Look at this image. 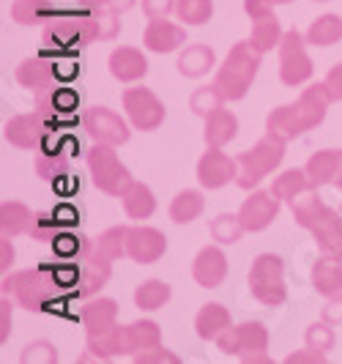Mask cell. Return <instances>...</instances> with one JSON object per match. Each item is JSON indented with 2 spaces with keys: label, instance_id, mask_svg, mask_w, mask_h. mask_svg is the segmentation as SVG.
<instances>
[{
  "label": "cell",
  "instance_id": "obj_1",
  "mask_svg": "<svg viewBox=\"0 0 342 364\" xmlns=\"http://www.w3.org/2000/svg\"><path fill=\"white\" fill-rule=\"evenodd\" d=\"M3 296H11L19 307L31 312L47 310L53 301L60 299L63 285L58 282L53 266H38V269H25V272L3 274Z\"/></svg>",
  "mask_w": 342,
  "mask_h": 364
},
{
  "label": "cell",
  "instance_id": "obj_2",
  "mask_svg": "<svg viewBox=\"0 0 342 364\" xmlns=\"http://www.w3.org/2000/svg\"><path fill=\"white\" fill-rule=\"evenodd\" d=\"M263 63V53H257L252 47V41H235L230 47V53L225 55L222 66H216L214 82L219 85V91L225 93L228 102H241L250 88H252L255 77L260 72Z\"/></svg>",
  "mask_w": 342,
  "mask_h": 364
},
{
  "label": "cell",
  "instance_id": "obj_3",
  "mask_svg": "<svg viewBox=\"0 0 342 364\" xmlns=\"http://www.w3.org/2000/svg\"><path fill=\"white\" fill-rule=\"evenodd\" d=\"M285 148H288L285 140H279L274 134H263L252 148L241 151L238 154V178H235V186L244 189V192L257 189L260 181L282 164Z\"/></svg>",
  "mask_w": 342,
  "mask_h": 364
},
{
  "label": "cell",
  "instance_id": "obj_4",
  "mask_svg": "<svg viewBox=\"0 0 342 364\" xmlns=\"http://www.w3.org/2000/svg\"><path fill=\"white\" fill-rule=\"evenodd\" d=\"M225 356H235L244 364H269V328L260 321H244L230 326L214 340Z\"/></svg>",
  "mask_w": 342,
  "mask_h": 364
},
{
  "label": "cell",
  "instance_id": "obj_5",
  "mask_svg": "<svg viewBox=\"0 0 342 364\" xmlns=\"http://www.w3.org/2000/svg\"><path fill=\"white\" fill-rule=\"evenodd\" d=\"M85 162H88L90 178H93V186L99 192H105L109 198H121L129 186L134 183L129 167L121 162L115 146H107V143H93L85 154Z\"/></svg>",
  "mask_w": 342,
  "mask_h": 364
},
{
  "label": "cell",
  "instance_id": "obj_6",
  "mask_svg": "<svg viewBox=\"0 0 342 364\" xmlns=\"http://www.w3.org/2000/svg\"><path fill=\"white\" fill-rule=\"evenodd\" d=\"M250 291L263 304V307H282L288 299V285H285V263L274 252H263L252 260L250 269Z\"/></svg>",
  "mask_w": 342,
  "mask_h": 364
},
{
  "label": "cell",
  "instance_id": "obj_7",
  "mask_svg": "<svg viewBox=\"0 0 342 364\" xmlns=\"http://www.w3.org/2000/svg\"><path fill=\"white\" fill-rule=\"evenodd\" d=\"M44 44L53 53H74L93 44L85 14H53L44 22Z\"/></svg>",
  "mask_w": 342,
  "mask_h": 364
},
{
  "label": "cell",
  "instance_id": "obj_8",
  "mask_svg": "<svg viewBox=\"0 0 342 364\" xmlns=\"http://www.w3.org/2000/svg\"><path fill=\"white\" fill-rule=\"evenodd\" d=\"M124 112H127L129 124L137 132H156L167 118L164 102L145 85L124 91Z\"/></svg>",
  "mask_w": 342,
  "mask_h": 364
},
{
  "label": "cell",
  "instance_id": "obj_9",
  "mask_svg": "<svg viewBox=\"0 0 342 364\" xmlns=\"http://www.w3.org/2000/svg\"><path fill=\"white\" fill-rule=\"evenodd\" d=\"M82 127L90 134L93 143H107V146H124L132 137V124L129 118L118 115L112 107H105V105H93V107L85 109L82 115Z\"/></svg>",
  "mask_w": 342,
  "mask_h": 364
},
{
  "label": "cell",
  "instance_id": "obj_10",
  "mask_svg": "<svg viewBox=\"0 0 342 364\" xmlns=\"http://www.w3.org/2000/svg\"><path fill=\"white\" fill-rule=\"evenodd\" d=\"M50 121L41 115V112H19L11 115L6 124H3V137L6 143L22 151H38L50 140Z\"/></svg>",
  "mask_w": 342,
  "mask_h": 364
},
{
  "label": "cell",
  "instance_id": "obj_11",
  "mask_svg": "<svg viewBox=\"0 0 342 364\" xmlns=\"http://www.w3.org/2000/svg\"><path fill=\"white\" fill-rule=\"evenodd\" d=\"M195 176L203 189H222L228 183H235L238 178V159L228 156L225 148L205 146V154L200 156L195 167Z\"/></svg>",
  "mask_w": 342,
  "mask_h": 364
},
{
  "label": "cell",
  "instance_id": "obj_12",
  "mask_svg": "<svg viewBox=\"0 0 342 364\" xmlns=\"http://www.w3.org/2000/svg\"><path fill=\"white\" fill-rule=\"evenodd\" d=\"M279 208H282V200L271 189L269 192L266 189H252L238 208V219H241L247 233H260L279 217Z\"/></svg>",
  "mask_w": 342,
  "mask_h": 364
},
{
  "label": "cell",
  "instance_id": "obj_13",
  "mask_svg": "<svg viewBox=\"0 0 342 364\" xmlns=\"http://www.w3.org/2000/svg\"><path fill=\"white\" fill-rule=\"evenodd\" d=\"M167 252V236L156 228L148 225H132L127 238V255L140 263V266H151L156 260H162Z\"/></svg>",
  "mask_w": 342,
  "mask_h": 364
},
{
  "label": "cell",
  "instance_id": "obj_14",
  "mask_svg": "<svg viewBox=\"0 0 342 364\" xmlns=\"http://www.w3.org/2000/svg\"><path fill=\"white\" fill-rule=\"evenodd\" d=\"M112 263H115V260L105 257L96 247H93V244H90L88 252L80 257V282H77V296H82V299H93L96 293L102 291V288L109 282V277H112Z\"/></svg>",
  "mask_w": 342,
  "mask_h": 364
},
{
  "label": "cell",
  "instance_id": "obj_15",
  "mask_svg": "<svg viewBox=\"0 0 342 364\" xmlns=\"http://www.w3.org/2000/svg\"><path fill=\"white\" fill-rule=\"evenodd\" d=\"M192 277L205 291H214L228 279V255H225L222 244H208L200 250L192 260Z\"/></svg>",
  "mask_w": 342,
  "mask_h": 364
},
{
  "label": "cell",
  "instance_id": "obj_16",
  "mask_svg": "<svg viewBox=\"0 0 342 364\" xmlns=\"http://www.w3.org/2000/svg\"><path fill=\"white\" fill-rule=\"evenodd\" d=\"M143 47L148 53L167 55L186 47V25H176L167 17L148 19L143 31Z\"/></svg>",
  "mask_w": 342,
  "mask_h": 364
},
{
  "label": "cell",
  "instance_id": "obj_17",
  "mask_svg": "<svg viewBox=\"0 0 342 364\" xmlns=\"http://www.w3.org/2000/svg\"><path fill=\"white\" fill-rule=\"evenodd\" d=\"M96 359V362H112L118 356H132V348H129V334L127 326L115 323L102 334H93L88 337V353L82 359Z\"/></svg>",
  "mask_w": 342,
  "mask_h": 364
},
{
  "label": "cell",
  "instance_id": "obj_18",
  "mask_svg": "<svg viewBox=\"0 0 342 364\" xmlns=\"http://www.w3.org/2000/svg\"><path fill=\"white\" fill-rule=\"evenodd\" d=\"M107 69L118 82L134 85L148 74V58L137 47H115L107 58Z\"/></svg>",
  "mask_w": 342,
  "mask_h": 364
},
{
  "label": "cell",
  "instance_id": "obj_19",
  "mask_svg": "<svg viewBox=\"0 0 342 364\" xmlns=\"http://www.w3.org/2000/svg\"><path fill=\"white\" fill-rule=\"evenodd\" d=\"M17 82L31 93L58 82V60L47 55H31L17 66Z\"/></svg>",
  "mask_w": 342,
  "mask_h": 364
},
{
  "label": "cell",
  "instance_id": "obj_20",
  "mask_svg": "<svg viewBox=\"0 0 342 364\" xmlns=\"http://www.w3.org/2000/svg\"><path fill=\"white\" fill-rule=\"evenodd\" d=\"M328 105H334V102H331V96H328L324 82H309L304 91L299 93L296 109H299V115H301V121H304L306 132L324 124L326 112H328Z\"/></svg>",
  "mask_w": 342,
  "mask_h": 364
},
{
  "label": "cell",
  "instance_id": "obj_21",
  "mask_svg": "<svg viewBox=\"0 0 342 364\" xmlns=\"http://www.w3.org/2000/svg\"><path fill=\"white\" fill-rule=\"evenodd\" d=\"M342 170V148H324L318 154H312L304 164V173L312 189H321L328 183H337V176Z\"/></svg>",
  "mask_w": 342,
  "mask_h": 364
},
{
  "label": "cell",
  "instance_id": "obj_22",
  "mask_svg": "<svg viewBox=\"0 0 342 364\" xmlns=\"http://www.w3.org/2000/svg\"><path fill=\"white\" fill-rule=\"evenodd\" d=\"M315 238V247L321 255L342 257V211L337 208H326L321 222L309 230Z\"/></svg>",
  "mask_w": 342,
  "mask_h": 364
},
{
  "label": "cell",
  "instance_id": "obj_23",
  "mask_svg": "<svg viewBox=\"0 0 342 364\" xmlns=\"http://www.w3.org/2000/svg\"><path fill=\"white\" fill-rule=\"evenodd\" d=\"M80 323H82L88 337L102 334V331H107L109 326H115V323H118V304H115V299L99 296V299L85 301V307L80 312Z\"/></svg>",
  "mask_w": 342,
  "mask_h": 364
},
{
  "label": "cell",
  "instance_id": "obj_24",
  "mask_svg": "<svg viewBox=\"0 0 342 364\" xmlns=\"http://www.w3.org/2000/svg\"><path fill=\"white\" fill-rule=\"evenodd\" d=\"M238 137V118L230 109H216L203 118V140L208 148H225Z\"/></svg>",
  "mask_w": 342,
  "mask_h": 364
},
{
  "label": "cell",
  "instance_id": "obj_25",
  "mask_svg": "<svg viewBox=\"0 0 342 364\" xmlns=\"http://www.w3.org/2000/svg\"><path fill=\"white\" fill-rule=\"evenodd\" d=\"M178 74L186 80H200L216 69V53L208 44H186L178 53Z\"/></svg>",
  "mask_w": 342,
  "mask_h": 364
},
{
  "label": "cell",
  "instance_id": "obj_26",
  "mask_svg": "<svg viewBox=\"0 0 342 364\" xmlns=\"http://www.w3.org/2000/svg\"><path fill=\"white\" fill-rule=\"evenodd\" d=\"M309 282H312V291L321 293L324 299L342 293V257H318L309 272Z\"/></svg>",
  "mask_w": 342,
  "mask_h": 364
},
{
  "label": "cell",
  "instance_id": "obj_27",
  "mask_svg": "<svg viewBox=\"0 0 342 364\" xmlns=\"http://www.w3.org/2000/svg\"><path fill=\"white\" fill-rule=\"evenodd\" d=\"M304 132V121H301L296 105H279V107L271 109L269 118H266V134H274V137H279L285 143L301 137Z\"/></svg>",
  "mask_w": 342,
  "mask_h": 364
},
{
  "label": "cell",
  "instance_id": "obj_28",
  "mask_svg": "<svg viewBox=\"0 0 342 364\" xmlns=\"http://www.w3.org/2000/svg\"><path fill=\"white\" fill-rule=\"evenodd\" d=\"M33 96H36L38 112H41L47 121H53L55 115H60V112H72V109L80 105V96H77L72 88H63V85H58V82L41 88V91H36Z\"/></svg>",
  "mask_w": 342,
  "mask_h": 364
},
{
  "label": "cell",
  "instance_id": "obj_29",
  "mask_svg": "<svg viewBox=\"0 0 342 364\" xmlns=\"http://www.w3.org/2000/svg\"><path fill=\"white\" fill-rule=\"evenodd\" d=\"M230 326H233L230 310L225 304H219V301L203 304L198 315H195V331H198L200 340H216L222 331H228Z\"/></svg>",
  "mask_w": 342,
  "mask_h": 364
},
{
  "label": "cell",
  "instance_id": "obj_30",
  "mask_svg": "<svg viewBox=\"0 0 342 364\" xmlns=\"http://www.w3.org/2000/svg\"><path fill=\"white\" fill-rule=\"evenodd\" d=\"M121 205H124V211H127L129 219H151L154 217V211H156V195H154V189L143 181H134L129 186L127 192L121 195Z\"/></svg>",
  "mask_w": 342,
  "mask_h": 364
},
{
  "label": "cell",
  "instance_id": "obj_31",
  "mask_svg": "<svg viewBox=\"0 0 342 364\" xmlns=\"http://www.w3.org/2000/svg\"><path fill=\"white\" fill-rule=\"evenodd\" d=\"M312 74H315V63L306 55V50H299V53H290L279 58V80H282V85H288V88L306 85L312 80Z\"/></svg>",
  "mask_w": 342,
  "mask_h": 364
},
{
  "label": "cell",
  "instance_id": "obj_32",
  "mask_svg": "<svg viewBox=\"0 0 342 364\" xmlns=\"http://www.w3.org/2000/svg\"><path fill=\"white\" fill-rule=\"evenodd\" d=\"M288 205H290L293 219H296V225L304 228V230H312V228L321 222V217L326 214V208H328L324 203V198L318 195V189H306L296 200H290Z\"/></svg>",
  "mask_w": 342,
  "mask_h": 364
},
{
  "label": "cell",
  "instance_id": "obj_33",
  "mask_svg": "<svg viewBox=\"0 0 342 364\" xmlns=\"http://www.w3.org/2000/svg\"><path fill=\"white\" fill-rule=\"evenodd\" d=\"M205 211V195L203 189H181L170 200V219L173 225H192Z\"/></svg>",
  "mask_w": 342,
  "mask_h": 364
},
{
  "label": "cell",
  "instance_id": "obj_34",
  "mask_svg": "<svg viewBox=\"0 0 342 364\" xmlns=\"http://www.w3.org/2000/svg\"><path fill=\"white\" fill-rule=\"evenodd\" d=\"M85 22H88L90 41H112L121 33V11L115 6L85 11Z\"/></svg>",
  "mask_w": 342,
  "mask_h": 364
},
{
  "label": "cell",
  "instance_id": "obj_35",
  "mask_svg": "<svg viewBox=\"0 0 342 364\" xmlns=\"http://www.w3.org/2000/svg\"><path fill=\"white\" fill-rule=\"evenodd\" d=\"M33 211L19 200H6L0 205V233L6 238H17L22 233H28L31 228Z\"/></svg>",
  "mask_w": 342,
  "mask_h": 364
},
{
  "label": "cell",
  "instance_id": "obj_36",
  "mask_svg": "<svg viewBox=\"0 0 342 364\" xmlns=\"http://www.w3.org/2000/svg\"><path fill=\"white\" fill-rule=\"evenodd\" d=\"M173 299V288L164 279H145L134 291V307L143 312H156Z\"/></svg>",
  "mask_w": 342,
  "mask_h": 364
},
{
  "label": "cell",
  "instance_id": "obj_37",
  "mask_svg": "<svg viewBox=\"0 0 342 364\" xmlns=\"http://www.w3.org/2000/svg\"><path fill=\"white\" fill-rule=\"evenodd\" d=\"M282 33H285V31H282V25H279L277 14H266V17H260V19H252L250 41H252V47L257 50V53L266 55L279 47Z\"/></svg>",
  "mask_w": 342,
  "mask_h": 364
},
{
  "label": "cell",
  "instance_id": "obj_38",
  "mask_svg": "<svg viewBox=\"0 0 342 364\" xmlns=\"http://www.w3.org/2000/svg\"><path fill=\"white\" fill-rule=\"evenodd\" d=\"M309 47H334L342 41V17L340 14H321L312 19L309 31H306Z\"/></svg>",
  "mask_w": 342,
  "mask_h": 364
},
{
  "label": "cell",
  "instance_id": "obj_39",
  "mask_svg": "<svg viewBox=\"0 0 342 364\" xmlns=\"http://www.w3.org/2000/svg\"><path fill=\"white\" fill-rule=\"evenodd\" d=\"M9 14H11V22H17L22 28H33V25H44L53 17V3L50 0H14Z\"/></svg>",
  "mask_w": 342,
  "mask_h": 364
},
{
  "label": "cell",
  "instance_id": "obj_40",
  "mask_svg": "<svg viewBox=\"0 0 342 364\" xmlns=\"http://www.w3.org/2000/svg\"><path fill=\"white\" fill-rule=\"evenodd\" d=\"M66 170H69V154H66V148L63 146L50 148L47 143L38 148L36 173L44 181H55V178L66 176Z\"/></svg>",
  "mask_w": 342,
  "mask_h": 364
},
{
  "label": "cell",
  "instance_id": "obj_41",
  "mask_svg": "<svg viewBox=\"0 0 342 364\" xmlns=\"http://www.w3.org/2000/svg\"><path fill=\"white\" fill-rule=\"evenodd\" d=\"M306 189H312V183H309V178H306L304 167H301V170H299V167L282 170V173L274 178V183H271V192H274L282 203L296 200V198H299L301 192H306Z\"/></svg>",
  "mask_w": 342,
  "mask_h": 364
},
{
  "label": "cell",
  "instance_id": "obj_42",
  "mask_svg": "<svg viewBox=\"0 0 342 364\" xmlns=\"http://www.w3.org/2000/svg\"><path fill=\"white\" fill-rule=\"evenodd\" d=\"M127 334H129L132 356H134V353H140V350H148V348L162 346V328H159L156 321H151V318H140V321L129 323Z\"/></svg>",
  "mask_w": 342,
  "mask_h": 364
},
{
  "label": "cell",
  "instance_id": "obj_43",
  "mask_svg": "<svg viewBox=\"0 0 342 364\" xmlns=\"http://www.w3.org/2000/svg\"><path fill=\"white\" fill-rule=\"evenodd\" d=\"M225 105H228V99H225V93L219 91L216 82H211V85H200V88H195L192 96H189V109H192L198 118H208L211 112L222 109Z\"/></svg>",
  "mask_w": 342,
  "mask_h": 364
},
{
  "label": "cell",
  "instance_id": "obj_44",
  "mask_svg": "<svg viewBox=\"0 0 342 364\" xmlns=\"http://www.w3.org/2000/svg\"><path fill=\"white\" fill-rule=\"evenodd\" d=\"M208 233H211V238H214L216 244L230 247V244H235L247 230H244V225H241V219H238V211H235V214H228V211H225V214H216V217L211 219Z\"/></svg>",
  "mask_w": 342,
  "mask_h": 364
},
{
  "label": "cell",
  "instance_id": "obj_45",
  "mask_svg": "<svg viewBox=\"0 0 342 364\" xmlns=\"http://www.w3.org/2000/svg\"><path fill=\"white\" fill-rule=\"evenodd\" d=\"M176 17L189 28H200L214 17V0H176Z\"/></svg>",
  "mask_w": 342,
  "mask_h": 364
},
{
  "label": "cell",
  "instance_id": "obj_46",
  "mask_svg": "<svg viewBox=\"0 0 342 364\" xmlns=\"http://www.w3.org/2000/svg\"><path fill=\"white\" fill-rule=\"evenodd\" d=\"M127 238L129 225H115V228H107L99 238H93V247L109 260H118L127 255Z\"/></svg>",
  "mask_w": 342,
  "mask_h": 364
},
{
  "label": "cell",
  "instance_id": "obj_47",
  "mask_svg": "<svg viewBox=\"0 0 342 364\" xmlns=\"http://www.w3.org/2000/svg\"><path fill=\"white\" fill-rule=\"evenodd\" d=\"M90 244H93V238L72 236L69 230H63V233H58L53 238V250L60 260H77V257H82L90 250Z\"/></svg>",
  "mask_w": 342,
  "mask_h": 364
},
{
  "label": "cell",
  "instance_id": "obj_48",
  "mask_svg": "<svg viewBox=\"0 0 342 364\" xmlns=\"http://www.w3.org/2000/svg\"><path fill=\"white\" fill-rule=\"evenodd\" d=\"M304 346L315 348V350H324V353L334 350V346H337L334 326H331V323H326L324 318H321V321H315V323H309V326L304 328Z\"/></svg>",
  "mask_w": 342,
  "mask_h": 364
},
{
  "label": "cell",
  "instance_id": "obj_49",
  "mask_svg": "<svg viewBox=\"0 0 342 364\" xmlns=\"http://www.w3.org/2000/svg\"><path fill=\"white\" fill-rule=\"evenodd\" d=\"M58 233H63V225L58 222L55 211H38V214H33L31 228H28V236L36 238V241L53 244V238L58 236Z\"/></svg>",
  "mask_w": 342,
  "mask_h": 364
},
{
  "label": "cell",
  "instance_id": "obj_50",
  "mask_svg": "<svg viewBox=\"0 0 342 364\" xmlns=\"http://www.w3.org/2000/svg\"><path fill=\"white\" fill-rule=\"evenodd\" d=\"M58 348L53 343H47V340H33V343H28V346L22 348V353H19V362L22 364H58Z\"/></svg>",
  "mask_w": 342,
  "mask_h": 364
},
{
  "label": "cell",
  "instance_id": "obj_51",
  "mask_svg": "<svg viewBox=\"0 0 342 364\" xmlns=\"http://www.w3.org/2000/svg\"><path fill=\"white\" fill-rule=\"evenodd\" d=\"M137 364H181V356L173 353L170 348L156 346V348H148V350H140L132 356Z\"/></svg>",
  "mask_w": 342,
  "mask_h": 364
},
{
  "label": "cell",
  "instance_id": "obj_52",
  "mask_svg": "<svg viewBox=\"0 0 342 364\" xmlns=\"http://www.w3.org/2000/svg\"><path fill=\"white\" fill-rule=\"evenodd\" d=\"M306 44H309V41H306V33H299V31L293 28V31H285V33H282V41H279L277 53H279V58H282V55L306 50Z\"/></svg>",
  "mask_w": 342,
  "mask_h": 364
},
{
  "label": "cell",
  "instance_id": "obj_53",
  "mask_svg": "<svg viewBox=\"0 0 342 364\" xmlns=\"http://www.w3.org/2000/svg\"><path fill=\"white\" fill-rule=\"evenodd\" d=\"M143 3V14L148 19H162L176 14V0H140Z\"/></svg>",
  "mask_w": 342,
  "mask_h": 364
},
{
  "label": "cell",
  "instance_id": "obj_54",
  "mask_svg": "<svg viewBox=\"0 0 342 364\" xmlns=\"http://www.w3.org/2000/svg\"><path fill=\"white\" fill-rule=\"evenodd\" d=\"M321 318H324L326 323H331V326H340L342 323V293H334V296L326 299L324 310H321Z\"/></svg>",
  "mask_w": 342,
  "mask_h": 364
},
{
  "label": "cell",
  "instance_id": "obj_55",
  "mask_svg": "<svg viewBox=\"0 0 342 364\" xmlns=\"http://www.w3.org/2000/svg\"><path fill=\"white\" fill-rule=\"evenodd\" d=\"M324 85L326 91H328V96H331V102H342V63H334L328 69Z\"/></svg>",
  "mask_w": 342,
  "mask_h": 364
},
{
  "label": "cell",
  "instance_id": "obj_56",
  "mask_svg": "<svg viewBox=\"0 0 342 364\" xmlns=\"http://www.w3.org/2000/svg\"><path fill=\"white\" fill-rule=\"evenodd\" d=\"M285 364H326V353L324 350H315V348L304 346L301 350H296V353H290Z\"/></svg>",
  "mask_w": 342,
  "mask_h": 364
},
{
  "label": "cell",
  "instance_id": "obj_57",
  "mask_svg": "<svg viewBox=\"0 0 342 364\" xmlns=\"http://www.w3.org/2000/svg\"><path fill=\"white\" fill-rule=\"evenodd\" d=\"M11 310H14L11 296H3V301H0V343H6L11 334Z\"/></svg>",
  "mask_w": 342,
  "mask_h": 364
},
{
  "label": "cell",
  "instance_id": "obj_58",
  "mask_svg": "<svg viewBox=\"0 0 342 364\" xmlns=\"http://www.w3.org/2000/svg\"><path fill=\"white\" fill-rule=\"evenodd\" d=\"M244 11L250 19H260L266 14H274V3L271 0H244Z\"/></svg>",
  "mask_w": 342,
  "mask_h": 364
},
{
  "label": "cell",
  "instance_id": "obj_59",
  "mask_svg": "<svg viewBox=\"0 0 342 364\" xmlns=\"http://www.w3.org/2000/svg\"><path fill=\"white\" fill-rule=\"evenodd\" d=\"M14 257H17V252H14V247H11V238H0V272L9 274V269L14 266Z\"/></svg>",
  "mask_w": 342,
  "mask_h": 364
},
{
  "label": "cell",
  "instance_id": "obj_60",
  "mask_svg": "<svg viewBox=\"0 0 342 364\" xmlns=\"http://www.w3.org/2000/svg\"><path fill=\"white\" fill-rule=\"evenodd\" d=\"M115 0H77V6L80 9H85V11H93V9H105V6H112Z\"/></svg>",
  "mask_w": 342,
  "mask_h": 364
},
{
  "label": "cell",
  "instance_id": "obj_61",
  "mask_svg": "<svg viewBox=\"0 0 342 364\" xmlns=\"http://www.w3.org/2000/svg\"><path fill=\"white\" fill-rule=\"evenodd\" d=\"M274 6H285V3H293V0H271Z\"/></svg>",
  "mask_w": 342,
  "mask_h": 364
},
{
  "label": "cell",
  "instance_id": "obj_62",
  "mask_svg": "<svg viewBox=\"0 0 342 364\" xmlns=\"http://www.w3.org/2000/svg\"><path fill=\"white\" fill-rule=\"evenodd\" d=\"M337 186L342 189V170H340V176H337Z\"/></svg>",
  "mask_w": 342,
  "mask_h": 364
},
{
  "label": "cell",
  "instance_id": "obj_63",
  "mask_svg": "<svg viewBox=\"0 0 342 364\" xmlns=\"http://www.w3.org/2000/svg\"><path fill=\"white\" fill-rule=\"evenodd\" d=\"M312 3H328V0H312Z\"/></svg>",
  "mask_w": 342,
  "mask_h": 364
},
{
  "label": "cell",
  "instance_id": "obj_64",
  "mask_svg": "<svg viewBox=\"0 0 342 364\" xmlns=\"http://www.w3.org/2000/svg\"><path fill=\"white\" fill-rule=\"evenodd\" d=\"M340 211H342V205H340Z\"/></svg>",
  "mask_w": 342,
  "mask_h": 364
}]
</instances>
